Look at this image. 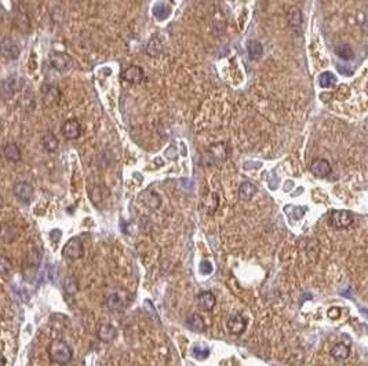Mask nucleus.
Here are the masks:
<instances>
[{
	"label": "nucleus",
	"instance_id": "10",
	"mask_svg": "<svg viewBox=\"0 0 368 366\" xmlns=\"http://www.w3.org/2000/svg\"><path fill=\"white\" fill-rule=\"evenodd\" d=\"M62 134L67 139H77L81 135V125L77 120H68L62 125Z\"/></svg>",
	"mask_w": 368,
	"mask_h": 366
},
{
	"label": "nucleus",
	"instance_id": "8",
	"mask_svg": "<svg viewBox=\"0 0 368 366\" xmlns=\"http://www.w3.org/2000/svg\"><path fill=\"white\" fill-rule=\"evenodd\" d=\"M247 328V321L243 315L236 313V314L230 315L228 320V329L230 330V333H233L236 336L242 335L244 330Z\"/></svg>",
	"mask_w": 368,
	"mask_h": 366
},
{
	"label": "nucleus",
	"instance_id": "16",
	"mask_svg": "<svg viewBox=\"0 0 368 366\" xmlns=\"http://www.w3.org/2000/svg\"><path fill=\"white\" fill-rule=\"evenodd\" d=\"M257 186L251 182H243L239 187V197L243 201H250L257 194Z\"/></svg>",
	"mask_w": 368,
	"mask_h": 366
},
{
	"label": "nucleus",
	"instance_id": "26",
	"mask_svg": "<svg viewBox=\"0 0 368 366\" xmlns=\"http://www.w3.org/2000/svg\"><path fill=\"white\" fill-rule=\"evenodd\" d=\"M171 13V7L166 3H157L155 7H153V15L159 20H164L167 18Z\"/></svg>",
	"mask_w": 368,
	"mask_h": 366
},
{
	"label": "nucleus",
	"instance_id": "32",
	"mask_svg": "<svg viewBox=\"0 0 368 366\" xmlns=\"http://www.w3.org/2000/svg\"><path fill=\"white\" fill-rule=\"evenodd\" d=\"M11 270H13V264H11V262H10L6 256L1 257V262H0V273H1V275H3V277H7L8 274L11 273Z\"/></svg>",
	"mask_w": 368,
	"mask_h": 366
},
{
	"label": "nucleus",
	"instance_id": "19",
	"mask_svg": "<svg viewBox=\"0 0 368 366\" xmlns=\"http://www.w3.org/2000/svg\"><path fill=\"white\" fill-rule=\"evenodd\" d=\"M42 143H43V146L47 152H50V153H54V152H57V149H58V139H57V137L52 134V132H46L45 135L42 137Z\"/></svg>",
	"mask_w": 368,
	"mask_h": 366
},
{
	"label": "nucleus",
	"instance_id": "20",
	"mask_svg": "<svg viewBox=\"0 0 368 366\" xmlns=\"http://www.w3.org/2000/svg\"><path fill=\"white\" fill-rule=\"evenodd\" d=\"M46 90H43V94H45V101L46 105H54L59 101V96H61V92L57 87H52V86H46Z\"/></svg>",
	"mask_w": 368,
	"mask_h": 366
},
{
	"label": "nucleus",
	"instance_id": "17",
	"mask_svg": "<svg viewBox=\"0 0 368 366\" xmlns=\"http://www.w3.org/2000/svg\"><path fill=\"white\" fill-rule=\"evenodd\" d=\"M3 153H4V157L7 159L8 161L17 162L21 160V150H20V147L17 146L15 143H13V142H10V143H7V145L4 146Z\"/></svg>",
	"mask_w": 368,
	"mask_h": 366
},
{
	"label": "nucleus",
	"instance_id": "34",
	"mask_svg": "<svg viewBox=\"0 0 368 366\" xmlns=\"http://www.w3.org/2000/svg\"><path fill=\"white\" fill-rule=\"evenodd\" d=\"M166 157L169 159V160H177L178 159V152H177V147L175 146H170L166 149Z\"/></svg>",
	"mask_w": 368,
	"mask_h": 366
},
{
	"label": "nucleus",
	"instance_id": "3",
	"mask_svg": "<svg viewBox=\"0 0 368 366\" xmlns=\"http://www.w3.org/2000/svg\"><path fill=\"white\" fill-rule=\"evenodd\" d=\"M353 213L350 212V211H331L330 216H328L330 225L334 229H338V230L350 227L352 223H353Z\"/></svg>",
	"mask_w": 368,
	"mask_h": 366
},
{
	"label": "nucleus",
	"instance_id": "5",
	"mask_svg": "<svg viewBox=\"0 0 368 366\" xmlns=\"http://www.w3.org/2000/svg\"><path fill=\"white\" fill-rule=\"evenodd\" d=\"M49 61H50V65L58 72H67L72 68V58L65 52H51Z\"/></svg>",
	"mask_w": 368,
	"mask_h": 366
},
{
	"label": "nucleus",
	"instance_id": "21",
	"mask_svg": "<svg viewBox=\"0 0 368 366\" xmlns=\"http://www.w3.org/2000/svg\"><path fill=\"white\" fill-rule=\"evenodd\" d=\"M247 51H248V55L252 61H258L264 55V47L257 40H251L250 43L247 44Z\"/></svg>",
	"mask_w": 368,
	"mask_h": 366
},
{
	"label": "nucleus",
	"instance_id": "4",
	"mask_svg": "<svg viewBox=\"0 0 368 366\" xmlns=\"http://www.w3.org/2000/svg\"><path fill=\"white\" fill-rule=\"evenodd\" d=\"M83 255H84V247H83L80 238H77V237L71 238L62 249V256L71 262L80 259V257H83Z\"/></svg>",
	"mask_w": 368,
	"mask_h": 366
},
{
	"label": "nucleus",
	"instance_id": "24",
	"mask_svg": "<svg viewBox=\"0 0 368 366\" xmlns=\"http://www.w3.org/2000/svg\"><path fill=\"white\" fill-rule=\"evenodd\" d=\"M335 54L338 55L339 58L345 59V61H349V59L354 58L353 48H352L349 44H341V46H337V47H335Z\"/></svg>",
	"mask_w": 368,
	"mask_h": 366
},
{
	"label": "nucleus",
	"instance_id": "31",
	"mask_svg": "<svg viewBox=\"0 0 368 366\" xmlns=\"http://www.w3.org/2000/svg\"><path fill=\"white\" fill-rule=\"evenodd\" d=\"M287 209H290V211H293V212H286L290 216V218H293L294 220H298V219H301L302 216L305 215V211H306V208L305 206H293V205H288V206H286Z\"/></svg>",
	"mask_w": 368,
	"mask_h": 366
},
{
	"label": "nucleus",
	"instance_id": "12",
	"mask_svg": "<svg viewBox=\"0 0 368 366\" xmlns=\"http://www.w3.org/2000/svg\"><path fill=\"white\" fill-rule=\"evenodd\" d=\"M123 79L131 84H140L141 81L144 80L145 74H144V70L141 69L140 66H130L127 68L124 72H123Z\"/></svg>",
	"mask_w": 368,
	"mask_h": 366
},
{
	"label": "nucleus",
	"instance_id": "27",
	"mask_svg": "<svg viewBox=\"0 0 368 366\" xmlns=\"http://www.w3.org/2000/svg\"><path fill=\"white\" fill-rule=\"evenodd\" d=\"M335 83H337V77H335L331 72H324V73L320 74V77H319V84H320V87L323 88L332 87Z\"/></svg>",
	"mask_w": 368,
	"mask_h": 366
},
{
	"label": "nucleus",
	"instance_id": "28",
	"mask_svg": "<svg viewBox=\"0 0 368 366\" xmlns=\"http://www.w3.org/2000/svg\"><path fill=\"white\" fill-rule=\"evenodd\" d=\"M192 352H193L195 358L200 359V361L206 359L207 357L210 355V350H208V347H206V345H203V344L195 345V347H193V350H192Z\"/></svg>",
	"mask_w": 368,
	"mask_h": 366
},
{
	"label": "nucleus",
	"instance_id": "33",
	"mask_svg": "<svg viewBox=\"0 0 368 366\" xmlns=\"http://www.w3.org/2000/svg\"><path fill=\"white\" fill-rule=\"evenodd\" d=\"M200 273L204 274V275L211 274V273H213V264L210 263L208 260H203V262L200 263Z\"/></svg>",
	"mask_w": 368,
	"mask_h": 366
},
{
	"label": "nucleus",
	"instance_id": "35",
	"mask_svg": "<svg viewBox=\"0 0 368 366\" xmlns=\"http://www.w3.org/2000/svg\"><path fill=\"white\" fill-rule=\"evenodd\" d=\"M328 317L331 318V320H338L339 317H341V308L338 307H331L328 310Z\"/></svg>",
	"mask_w": 368,
	"mask_h": 366
},
{
	"label": "nucleus",
	"instance_id": "18",
	"mask_svg": "<svg viewBox=\"0 0 368 366\" xmlns=\"http://www.w3.org/2000/svg\"><path fill=\"white\" fill-rule=\"evenodd\" d=\"M332 358L337 361H345L350 355V347L345 343H337L331 350Z\"/></svg>",
	"mask_w": 368,
	"mask_h": 366
},
{
	"label": "nucleus",
	"instance_id": "13",
	"mask_svg": "<svg viewBox=\"0 0 368 366\" xmlns=\"http://www.w3.org/2000/svg\"><path fill=\"white\" fill-rule=\"evenodd\" d=\"M140 198H141V203L147 205V208H150V209H157V208L162 205V197H160L156 191H152V190L144 191V193L140 196Z\"/></svg>",
	"mask_w": 368,
	"mask_h": 366
},
{
	"label": "nucleus",
	"instance_id": "30",
	"mask_svg": "<svg viewBox=\"0 0 368 366\" xmlns=\"http://www.w3.org/2000/svg\"><path fill=\"white\" fill-rule=\"evenodd\" d=\"M218 204H220V201H218V196H217L215 193H211L206 201L207 213L215 212V211H217V208H218Z\"/></svg>",
	"mask_w": 368,
	"mask_h": 366
},
{
	"label": "nucleus",
	"instance_id": "22",
	"mask_svg": "<svg viewBox=\"0 0 368 366\" xmlns=\"http://www.w3.org/2000/svg\"><path fill=\"white\" fill-rule=\"evenodd\" d=\"M147 55L150 57H159L163 52V43L159 37H152L147 46Z\"/></svg>",
	"mask_w": 368,
	"mask_h": 366
},
{
	"label": "nucleus",
	"instance_id": "25",
	"mask_svg": "<svg viewBox=\"0 0 368 366\" xmlns=\"http://www.w3.org/2000/svg\"><path fill=\"white\" fill-rule=\"evenodd\" d=\"M288 23L290 26L293 28H299L302 23V14L301 11L296 7H293L290 11H288Z\"/></svg>",
	"mask_w": 368,
	"mask_h": 366
},
{
	"label": "nucleus",
	"instance_id": "6",
	"mask_svg": "<svg viewBox=\"0 0 368 366\" xmlns=\"http://www.w3.org/2000/svg\"><path fill=\"white\" fill-rule=\"evenodd\" d=\"M13 193L20 201L28 204L33 197V187L28 182H17L14 184V187H13Z\"/></svg>",
	"mask_w": 368,
	"mask_h": 366
},
{
	"label": "nucleus",
	"instance_id": "9",
	"mask_svg": "<svg viewBox=\"0 0 368 366\" xmlns=\"http://www.w3.org/2000/svg\"><path fill=\"white\" fill-rule=\"evenodd\" d=\"M1 54L6 59H17L20 57V47L11 37H4L1 42Z\"/></svg>",
	"mask_w": 368,
	"mask_h": 366
},
{
	"label": "nucleus",
	"instance_id": "1",
	"mask_svg": "<svg viewBox=\"0 0 368 366\" xmlns=\"http://www.w3.org/2000/svg\"><path fill=\"white\" fill-rule=\"evenodd\" d=\"M49 357L52 364L57 365H67L72 361L74 351L64 340H52L49 345Z\"/></svg>",
	"mask_w": 368,
	"mask_h": 366
},
{
	"label": "nucleus",
	"instance_id": "14",
	"mask_svg": "<svg viewBox=\"0 0 368 366\" xmlns=\"http://www.w3.org/2000/svg\"><path fill=\"white\" fill-rule=\"evenodd\" d=\"M98 339L103 342V343H109L112 340H115V337L118 336V330L116 328L111 325V323H102L98 328V333H97Z\"/></svg>",
	"mask_w": 368,
	"mask_h": 366
},
{
	"label": "nucleus",
	"instance_id": "36",
	"mask_svg": "<svg viewBox=\"0 0 368 366\" xmlns=\"http://www.w3.org/2000/svg\"><path fill=\"white\" fill-rule=\"evenodd\" d=\"M361 313L366 315V317H368V310H361Z\"/></svg>",
	"mask_w": 368,
	"mask_h": 366
},
{
	"label": "nucleus",
	"instance_id": "11",
	"mask_svg": "<svg viewBox=\"0 0 368 366\" xmlns=\"http://www.w3.org/2000/svg\"><path fill=\"white\" fill-rule=\"evenodd\" d=\"M105 304H106V307L109 308V310H112V311H120V310L124 308L125 300L124 297H123V295L120 292H112L111 295L106 296Z\"/></svg>",
	"mask_w": 368,
	"mask_h": 366
},
{
	"label": "nucleus",
	"instance_id": "29",
	"mask_svg": "<svg viewBox=\"0 0 368 366\" xmlns=\"http://www.w3.org/2000/svg\"><path fill=\"white\" fill-rule=\"evenodd\" d=\"M64 289H65V292L68 295H74V293H77L79 291V285H77V281L74 277H69V278L65 279V282H64Z\"/></svg>",
	"mask_w": 368,
	"mask_h": 366
},
{
	"label": "nucleus",
	"instance_id": "2",
	"mask_svg": "<svg viewBox=\"0 0 368 366\" xmlns=\"http://www.w3.org/2000/svg\"><path fill=\"white\" fill-rule=\"evenodd\" d=\"M229 149L226 143H215L210 147V150L203 154V162L206 165H215L223 162L228 159Z\"/></svg>",
	"mask_w": 368,
	"mask_h": 366
},
{
	"label": "nucleus",
	"instance_id": "7",
	"mask_svg": "<svg viewBox=\"0 0 368 366\" xmlns=\"http://www.w3.org/2000/svg\"><path fill=\"white\" fill-rule=\"evenodd\" d=\"M331 164L325 159H316L310 164V172L317 178H327L331 174Z\"/></svg>",
	"mask_w": 368,
	"mask_h": 366
},
{
	"label": "nucleus",
	"instance_id": "15",
	"mask_svg": "<svg viewBox=\"0 0 368 366\" xmlns=\"http://www.w3.org/2000/svg\"><path fill=\"white\" fill-rule=\"evenodd\" d=\"M196 300H197L199 308L203 310V311H211L215 307V303H217V299H215L214 293L211 292H201Z\"/></svg>",
	"mask_w": 368,
	"mask_h": 366
},
{
	"label": "nucleus",
	"instance_id": "23",
	"mask_svg": "<svg viewBox=\"0 0 368 366\" xmlns=\"http://www.w3.org/2000/svg\"><path fill=\"white\" fill-rule=\"evenodd\" d=\"M186 325H188L189 329H192L193 332H204V329H206V323H204L203 318H201L199 314H192L191 317L188 318Z\"/></svg>",
	"mask_w": 368,
	"mask_h": 366
}]
</instances>
